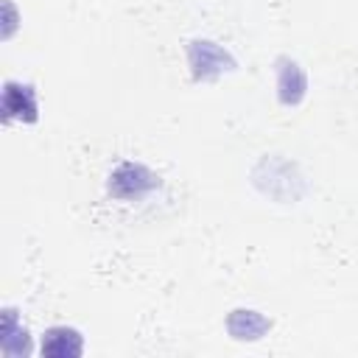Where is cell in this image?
Instances as JSON below:
<instances>
[{
	"mask_svg": "<svg viewBox=\"0 0 358 358\" xmlns=\"http://www.w3.org/2000/svg\"><path fill=\"white\" fill-rule=\"evenodd\" d=\"M42 352L45 355H56V358L78 355L81 352V336L76 330H70V327H53L42 338Z\"/></svg>",
	"mask_w": 358,
	"mask_h": 358,
	"instance_id": "obj_1",
	"label": "cell"
},
{
	"mask_svg": "<svg viewBox=\"0 0 358 358\" xmlns=\"http://www.w3.org/2000/svg\"><path fill=\"white\" fill-rule=\"evenodd\" d=\"M232 316L243 322V327H241V324H229V333H232L235 338H260V333L268 327L266 319L257 316L255 310H235Z\"/></svg>",
	"mask_w": 358,
	"mask_h": 358,
	"instance_id": "obj_2",
	"label": "cell"
}]
</instances>
